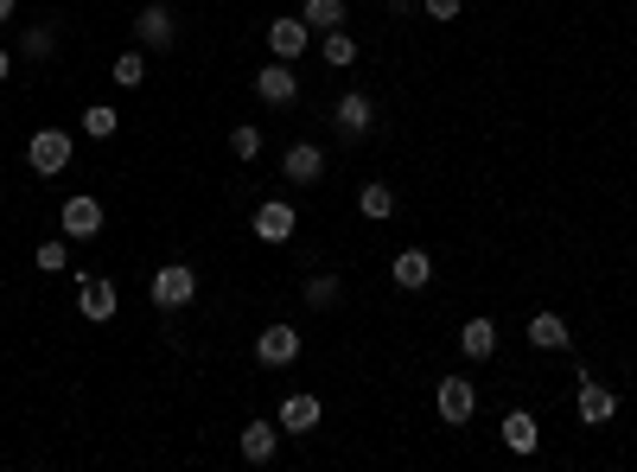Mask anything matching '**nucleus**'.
<instances>
[{"label":"nucleus","instance_id":"13","mask_svg":"<svg viewBox=\"0 0 637 472\" xmlns=\"http://www.w3.org/2000/svg\"><path fill=\"white\" fill-rule=\"evenodd\" d=\"M134 39H141V52H166L178 39V20L166 7H141V20H134Z\"/></svg>","mask_w":637,"mask_h":472},{"label":"nucleus","instance_id":"28","mask_svg":"<svg viewBox=\"0 0 637 472\" xmlns=\"http://www.w3.org/2000/svg\"><path fill=\"white\" fill-rule=\"evenodd\" d=\"M229 154L255 160V154H261V129H255V122H236V129H229Z\"/></svg>","mask_w":637,"mask_h":472},{"label":"nucleus","instance_id":"4","mask_svg":"<svg viewBox=\"0 0 637 472\" xmlns=\"http://www.w3.org/2000/svg\"><path fill=\"white\" fill-rule=\"evenodd\" d=\"M255 96H261L268 109L300 103V71H294L287 58H275V64H261V71H255Z\"/></svg>","mask_w":637,"mask_h":472},{"label":"nucleus","instance_id":"5","mask_svg":"<svg viewBox=\"0 0 637 472\" xmlns=\"http://www.w3.org/2000/svg\"><path fill=\"white\" fill-rule=\"evenodd\" d=\"M249 230L261 236V243H287V236L300 230V211L287 205V198H261L255 217H249Z\"/></svg>","mask_w":637,"mask_h":472},{"label":"nucleus","instance_id":"14","mask_svg":"<svg viewBox=\"0 0 637 472\" xmlns=\"http://www.w3.org/2000/svg\"><path fill=\"white\" fill-rule=\"evenodd\" d=\"M319 415H326V409H319V396L312 390H294L287 396V402H280V434H312V428H319Z\"/></svg>","mask_w":637,"mask_h":472},{"label":"nucleus","instance_id":"17","mask_svg":"<svg viewBox=\"0 0 637 472\" xmlns=\"http://www.w3.org/2000/svg\"><path fill=\"white\" fill-rule=\"evenodd\" d=\"M275 453H280V421H249V428H243V460H249V466H268Z\"/></svg>","mask_w":637,"mask_h":472},{"label":"nucleus","instance_id":"16","mask_svg":"<svg viewBox=\"0 0 637 472\" xmlns=\"http://www.w3.org/2000/svg\"><path fill=\"white\" fill-rule=\"evenodd\" d=\"M523 339H530L535 351H567V345H574V326H567L561 314H548V307H542V314L523 326Z\"/></svg>","mask_w":637,"mask_h":472},{"label":"nucleus","instance_id":"3","mask_svg":"<svg viewBox=\"0 0 637 472\" xmlns=\"http://www.w3.org/2000/svg\"><path fill=\"white\" fill-rule=\"evenodd\" d=\"M433 409H440V421H446V428H465V421L479 415V383H472V377H440Z\"/></svg>","mask_w":637,"mask_h":472},{"label":"nucleus","instance_id":"10","mask_svg":"<svg viewBox=\"0 0 637 472\" xmlns=\"http://www.w3.org/2000/svg\"><path fill=\"white\" fill-rule=\"evenodd\" d=\"M58 224H64L71 243H90V236H102V205L90 192H76V198H64V217H58Z\"/></svg>","mask_w":637,"mask_h":472},{"label":"nucleus","instance_id":"12","mask_svg":"<svg viewBox=\"0 0 637 472\" xmlns=\"http://www.w3.org/2000/svg\"><path fill=\"white\" fill-rule=\"evenodd\" d=\"M280 173L294 185H319L326 179V154H319V141H294L287 154H280Z\"/></svg>","mask_w":637,"mask_h":472},{"label":"nucleus","instance_id":"31","mask_svg":"<svg viewBox=\"0 0 637 472\" xmlns=\"http://www.w3.org/2000/svg\"><path fill=\"white\" fill-rule=\"evenodd\" d=\"M13 13H20V0H0V27H7V20H13Z\"/></svg>","mask_w":637,"mask_h":472},{"label":"nucleus","instance_id":"25","mask_svg":"<svg viewBox=\"0 0 637 472\" xmlns=\"http://www.w3.org/2000/svg\"><path fill=\"white\" fill-rule=\"evenodd\" d=\"M306 307H338V294H345V281L338 275H306Z\"/></svg>","mask_w":637,"mask_h":472},{"label":"nucleus","instance_id":"23","mask_svg":"<svg viewBox=\"0 0 637 472\" xmlns=\"http://www.w3.org/2000/svg\"><path fill=\"white\" fill-rule=\"evenodd\" d=\"M300 20L312 32H331V27H345V0H300Z\"/></svg>","mask_w":637,"mask_h":472},{"label":"nucleus","instance_id":"8","mask_svg":"<svg viewBox=\"0 0 637 472\" xmlns=\"http://www.w3.org/2000/svg\"><path fill=\"white\" fill-rule=\"evenodd\" d=\"M612 409H618V396H612L606 383H593V377H581V383H574V415H581L586 428H606Z\"/></svg>","mask_w":637,"mask_h":472},{"label":"nucleus","instance_id":"7","mask_svg":"<svg viewBox=\"0 0 637 472\" xmlns=\"http://www.w3.org/2000/svg\"><path fill=\"white\" fill-rule=\"evenodd\" d=\"M115 307H122L115 281H109V275H83V288H76V314L90 319V326H102V319H115Z\"/></svg>","mask_w":637,"mask_h":472},{"label":"nucleus","instance_id":"9","mask_svg":"<svg viewBox=\"0 0 637 472\" xmlns=\"http://www.w3.org/2000/svg\"><path fill=\"white\" fill-rule=\"evenodd\" d=\"M306 45H312V27H306L300 13H287V20H268V52L275 58H306Z\"/></svg>","mask_w":637,"mask_h":472},{"label":"nucleus","instance_id":"18","mask_svg":"<svg viewBox=\"0 0 637 472\" xmlns=\"http://www.w3.org/2000/svg\"><path fill=\"white\" fill-rule=\"evenodd\" d=\"M459 351H465V358H472V365H484V358H497V326H491V319H465V326H459Z\"/></svg>","mask_w":637,"mask_h":472},{"label":"nucleus","instance_id":"24","mask_svg":"<svg viewBox=\"0 0 637 472\" xmlns=\"http://www.w3.org/2000/svg\"><path fill=\"white\" fill-rule=\"evenodd\" d=\"M115 129H122V115H115L109 103H90V109H83V134H90V141H115Z\"/></svg>","mask_w":637,"mask_h":472},{"label":"nucleus","instance_id":"27","mask_svg":"<svg viewBox=\"0 0 637 472\" xmlns=\"http://www.w3.org/2000/svg\"><path fill=\"white\" fill-rule=\"evenodd\" d=\"M109 78L122 83V90H141V83H147V58H141V52H122V58H115V71H109Z\"/></svg>","mask_w":637,"mask_h":472},{"label":"nucleus","instance_id":"22","mask_svg":"<svg viewBox=\"0 0 637 472\" xmlns=\"http://www.w3.org/2000/svg\"><path fill=\"white\" fill-rule=\"evenodd\" d=\"M357 211H363L370 224H382V217H395V192H389L382 179H370L363 192H357Z\"/></svg>","mask_w":637,"mask_h":472},{"label":"nucleus","instance_id":"15","mask_svg":"<svg viewBox=\"0 0 637 472\" xmlns=\"http://www.w3.org/2000/svg\"><path fill=\"white\" fill-rule=\"evenodd\" d=\"M389 281H395L402 294H421L433 281V256H428V249H402V256L389 263Z\"/></svg>","mask_w":637,"mask_h":472},{"label":"nucleus","instance_id":"11","mask_svg":"<svg viewBox=\"0 0 637 472\" xmlns=\"http://www.w3.org/2000/svg\"><path fill=\"white\" fill-rule=\"evenodd\" d=\"M331 122H338V134H345V141H363V134H370V122H377V109H370V96H363V90H345V96H338V109H331Z\"/></svg>","mask_w":637,"mask_h":472},{"label":"nucleus","instance_id":"29","mask_svg":"<svg viewBox=\"0 0 637 472\" xmlns=\"http://www.w3.org/2000/svg\"><path fill=\"white\" fill-rule=\"evenodd\" d=\"M459 7H465V0H421L428 20H459Z\"/></svg>","mask_w":637,"mask_h":472},{"label":"nucleus","instance_id":"30","mask_svg":"<svg viewBox=\"0 0 637 472\" xmlns=\"http://www.w3.org/2000/svg\"><path fill=\"white\" fill-rule=\"evenodd\" d=\"M13 78V52H7V45H0V83Z\"/></svg>","mask_w":637,"mask_h":472},{"label":"nucleus","instance_id":"21","mask_svg":"<svg viewBox=\"0 0 637 472\" xmlns=\"http://www.w3.org/2000/svg\"><path fill=\"white\" fill-rule=\"evenodd\" d=\"M319 58H326L331 71H345V64H357V39L345 27H331V32H319Z\"/></svg>","mask_w":637,"mask_h":472},{"label":"nucleus","instance_id":"2","mask_svg":"<svg viewBox=\"0 0 637 472\" xmlns=\"http://www.w3.org/2000/svg\"><path fill=\"white\" fill-rule=\"evenodd\" d=\"M76 154V141L64 129H32V141H25V166L39 173V179H51V173H64Z\"/></svg>","mask_w":637,"mask_h":472},{"label":"nucleus","instance_id":"20","mask_svg":"<svg viewBox=\"0 0 637 472\" xmlns=\"http://www.w3.org/2000/svg\"><path fill=\"white\" fill-rule=\"evenodd\" d=\"M58 32H64V20H39V27H25V39H20L25 64H45V58L58 52Z\"/></svg>","mask_w":637,"mask_h":472},{"label":"nucleus","instance_id":"26","mask_svg":"<svg viewBox=\"0 0 637 472\" xmlns=\"http://www.w3.org/2000/svg\"><path fill=\"white\" fill-rule=\"evenodd\" d=\"M32 263L45 268V275H64L71 268V236H51V243H39V256Z\"/></svg>","mask_w":637,"mask_h":472},{"label":"nucleus","instance_id":"6","mask_svg":"<svg viewBox=\"0 0 637 472\" xmlns=\"http://www.w3.org/2000/svg\"><path fill=\"white\" fill-rule=\"evenodd\" d=\"M294 358H300V332H294V326H261V332H255V365L287 370Z\"/></svg>","mask_w":637,"mask_h":472},{"label":"nucleus","instance_id":"19","mask_svg":"<svg viewBox=\"0 0 637 472\" xmlns=\"http://www.w3.org/2000/svg\"><path fill=\"white\" fill-rule=\"evenodd\" d=\"M504 447L510 453H535V447H542V428H535L530 409H510L504 415Z\"/></svg>","mask_w":637,"mask_h":472},{"label":"nucleus","instance_id":"1","mask_svg":"<svg viewBox=\"0 0 637 472\" xmlns=\"http://www.w3.org/2000/svg\"><path fill=\"white\" fill-rule=\"evenodd\" d=\"M192 294H198V268H185V263H166V268H153V281H147V300L160 307V314H178V307H192Z\"/></svg>","mask_w":637,"mask_h":472}]
</instances>
